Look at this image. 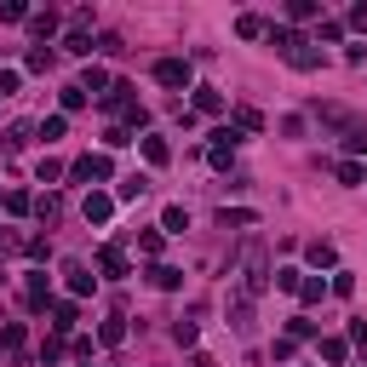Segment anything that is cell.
Listing matches in <instances>:
<instances>
[{
  "mask_svg": "<svg viewBox=\"0 0 367 367\" xmlns=\"http://www.w3.org/2000/svg\"><path fill=\"white\" fill-rule=\"evenodd\" d=\"M172 339L178 344H195V321H172Z\"/></svg>",
  "mask_w": 367,
  "mask_h": 367,
  "instance_id": "37",
  "label": "cell"
},
{
  "mask_svg": "<svg viewBox=\"0 0 367 367\" xmlns=\"http://www.w3.org/2000/svg\"><path fill=\"white\" fill-rule=\"evenodd\" d=\"M144 190H150V178H144V172H138V178H126V184H121V201H138V195H144Z\"/></svg>",
  "mask_w": 367,
  "mask_h": 367,
  "instance_id": "26",
  "label": "cell"
},
{
  "mask_svg": "<svg viewBox=\"0 0 367 367\" xmlns=\"http://www.w3.org/2000/svg\"><path fill=\"white\" fill-rule=\"evenodd\" d=\"M98 270H104V275H126V253H121V247H104V253H98Z\"/></svg>",
  "mask_w": 367,
  "mask_h": 367,
  "instance_id": "12",
  "label": "cell"
},
{
  "mask_svg": "<svg viewBox=\"0 0 367 367\" xmlns=\"http://www.w3.org/2000/svg\"><path fill=\"white\" fill-rule=\"evenodd\" d=\"M109 172H115L109 155H80V161L69 167V178H109Z\"/></svg>",
  "mask_w": 367,
  "mask_h": 367,
  "instance_id": "3",
  "label": "cell"
},
{
  "mask_svg": "<svg viewBox=\"0 0 367 367\" xmlns=\"http://www.w3.org/2000/svg\"><path fill=\"white\" fill-rule=\"evenodd\" d=\"M18 80H23L18 69H0V98H12V92H18Z\"/></svg>",
  "mask_w": 367,
  "mask_h": 367,
  "instance_id": "38",
  "label": "cell"
},
{
  "mask_svg": "<svg viewBox=\"0 0 367 367\" xmlns=\"http://www.w3.org/2000/svg\"><path fill=\"white\" fill-rule=\"evenodd\" d=\"M104 144H109V150H126L132 138H126V126H109V132H104Z\"/></svg>",
  "mask_w": 367,
  "mask_h": 367,
  "instance_id": "39",
  "label": "cell"
},
{
  "mask_svg": "<svg viewBox=\"0 0 367 367\" xmlns=\"http://www.w3.org/2000/svg\"><path fill=\"white\" fill-rule=\"evenodd\" d=\"M190 367H212V356H207V350H195V356H190Z\"/></svg>",
  "mask_w": 367,
  "mask_h": 367,
  "instance_id": "42",
  "label": "cell"
},
{
  "mask_svg": "<svg viewBox=\"0 0 367 367\" xmlns=\"http://www.w3.org/2000/svg\"><path fill=\"white\" fill-rule=\"evenodd\" d=\"M218 224H224V229H241V224H253V212H247V207H236V212L224 207V212H218Z\"/></svg>",
  "mask_w": 367,
  "mask_h": 367,
  "instance_id": "25",
  "label": "cell"
},
{
  "mask_svg": "<svg viewBox=\"0 0 367 367\" xmlns=\"http://www.w3.org/2000/svg\"><path fill=\"white\" fill-rule=\"evenodd\" d=\"M150 282H155V287H161V293H172V287H178V282H184V275H178V270H172V264H155V270H150Z\"/></svg>",
  "mask_w": 367,
  "mask_h": 367,
  "instance_id": "17",
  "label": "cell"
},
{
  "mask_svg": "<svg viewBox=\"0 0 367 367\" xmlns=\"http://www.w3.org/2000/svg\"><path fill=\"white\" fill-rule=\"evenodd\" d=\"M344 150H350V155H367V126H356V132L344 138Z\"/></svg>",
  "mask_w": 367,
  "mask_h": 367,
  "instance_id": "35",
  "label": "cell"
},
{
  "mask_svg": "<svg viewBox=\"0 0 367 367\" xmlns=\"http://www.w3.org/2000/svg\"><path fill=\"white\" fill-rule=\"evenodd\" d=\"M155 80L172 86V92H184V86H190V58H161L155 64Z\"/></svg>",
  "mask_w": 367,
  "mask_h": 367,
  "instance_id": "1",
  "label": "cell"
},
{
  "mask_svg": "<svg viewBox=\"0 0 367 367\" xmlns=\"http://www.w3.org/2000/svg\"><path fill=\"white\" fill-rule=\"evenodd\" d=\"M287 18H293V23H310V18H315V0H293Z\"/></svg>",
  "mask_w": 367,
  "mask_h": 367,
  "instance_id": "32",
  "label": "cell"
},
{
  "mask_svg": "<svg viewBox=\"0 0 367 367\" xmlns=\"http://www.w3.org/2000/svg\"><path fill=\"white\" fill-rule=\"evenodd\" d=\"M29 207H35V201H29V190H12V195H6V212H12V218H23Z\"/></svg>",
  "mask_w": 367,
  "mask_h": 367,
  "instance_id": "27",
  "label": "cell"
},
{
  "mask_svg": "<svg viewBox=\"0 0 367 367\" xmlns=\"http://www.w3.org/2000/svg\"><path fill=\"white\" fill-rule=\"evenodd\" d=\"M64 275H69V293H92L98 287V275H86V264L75 258V264H64Z\"/></svg>",
  "mask_w": 367,
  "mask_h": 367,
  "instance_id": "7",
  "label": "cell"
},
{
  "mask_svg": "<svg viewBox=\"0 0 367 367\" xmlns=\"http://www.w3.org/2000/svg\"><path fill=\"white\" fill-rule=\"evenodd\" d=\"M287 64H293V69H321V64H327V58H321V52H315V46H310V40H299V46H293V52H287Z\"/></svg>",
  "mask_w": 367,
  "mask_h": 367,
  "instance_id": "5",
  "label": "cell"
},
{
  "mask_svg": "<svg viewBox=\"0 0 367 367\" xmlns=\"http://www.w3.org/2000/svg\"><path fill=\"white\" fill-rule=\"evenodd\" d=\"M339 184H344V190H356V184H367V167H361V161H339Z\"/></svg>",
  "mask_w": 367,
  "mask_h": 367,
  "instance_id": "15",
  "label": "cell"
},
{
  "mask_svg": "<svg viewBox=\"0 0 367 367\" xmlns=\"http://www.w3.org/2000/svg\"><path fill=\"white\" fill-rule=\"evenodd\" d=\"M138 253L155 258V253H161V229H144V236H138Z\"/></svg>",
  "mask_w": 367,
  "mask_h": 367,
  "instance_id": "33",
  "label": "cell"
},
{
  "mask_svg": "<svg viewBox=\"0 0 367 367\" xmlns=\"http://www.w3.org/2000/svg\"><path fill=\"white\" fill-rule=\"evenodd\" d=\"M327 293H339V299H350V293H356V275H350V270H339V275H333V282H327Z\"/></svg>",
  "mask_w": 367,
  "mask_h": 367,
  "instance_id": "24",
  "label": "cell"
},
{
  "mask_svg": "<svg viewBox=\"0 0 367 367\" xmlns=\"http://www.w3.org/2000/svg\"><path fill=\"white\" fill-rule=\"evenodd\" d=\"M310 264H315V270H333V264H339L333 241H310Z\"/></svg>",
  "mask_w": 367,
  "mask_h": 367,
  "instance_id": "14",
  "label": "cell"
},
{
  "mask_svg": "<svg viewBox=\"0 0 367 367\" xmlns=\"http://www.w3.org/2000/svg\"><path fill=\"white\" fill-rule=\"evenodd\" d=\"M23 64H29V69H52V64H58V58H52V52H46V46H35V52H29V58H23Z\"/></svg>",
  "mask_w": 367,
  "mask_h": 367,
  "instance_id": "34",
  "label": "cell"
},
{
  "mask_svg": "<svg viewBox=\"0 0 367 367\" xmlns=\"http://www.w3.org/2000/svg\"><path fill=\"white\" fill-rule=\"evenodd\" d=\"M161 229H172V236H184V229H190V212H184V207H167V212H161Z\"/></svg>",
  "mask_w": 367,
  "mask_h": 367,
  "instance_id": "18",
  "label": "cell"
},
{
  "mask_svg": "<svg viewBox=\"0 0 367 367\" xmlns=\"http://www.w3.org/2000/svg\"><path fill=\"white\" fill-rule=\"evenodd\" d=\"M35 212H40V218H46V224H52V218H58V212H64V201H58V195H40V201H35Z\"/></svg>",
  "mask_w": 367,
  "mask_h": 367,
  "instance_id": "29",
  "label": "cell"
},
{
  "mask_svg": "<svg viewBox=\"0 0 367 367\" xmlns=\"http://www.w3.org/2000/svg\"><path fill=\"white\" fill-rule=\"evenodd\" d=\"M299 299H304V304H321V299H327V282H321V275H304V282H299Z\"/></svg>",
  "mask_w": 367,
  "mask_h": 367,
  "instance_id": "13",
  "label": "cell"
},
{
  "mask_svg": "<svg viewBox=\"0 0 367 367\" xmlns=\"http://www.w3.org/2000/svg\"><path fill=\"white\" fill-rule=\"evenodd\" d=\"M35 178H40V184H58V178H64V161H52V155H46V161L35 167Z\"/></svg>",
  "mask_w": 367,
  "mask_h": 367,
  "instance_id": "23",
  "label": "cell"
},
{
  "mask_svg": "<svg viewBox=\"0 0 367 367\" xmlns=\"http://www.w3.org/2000/svg\"><path fill=\"white\" fill-rule=\"evenodd\" d=\"M64 132H69V115H46V121H40V138H46V144H58Z\"/></svg>",
  "mask_w": 367,
  "mask_h": 367,
  "instance_id": "16",
  "label": "cell"
},
{
  "mask_svg": "<svg viewBox=\"0 0 367 367\" xmlns=\"http://www.w3.org/2000/svg\"><path fill=\"white\" fill-rule=\"evenodd\" d=\"M310 333H315L310 315H293V321H287V339H310Z\"/></svg>",
  "mask_w": 367,
  "mask_h": 367,
  "instance_id": "30",
  "label": "cell"
},
{
  "mask_svg": "<svg viewBox=\"0 0 367 367\" xmlns=\"http://www.w3.org/2000/svg\"><path fill=\"white\" fill-rule=\"evenodd\" d=\"M350 344H356V350L367 356V321H350Z\"/></svg>",
  "mask_w": 367,
  "mask_h": 367,
  "instance_id": "40",
  "label": "cell"
},
{
  "mask_svg": "<svg viewBox=\"0 0 367 367\" xmlns=\"http://www.w3.org/2000/svg\"><path fill=\"white\" fill-rule=\"evenodd\" d=\"M64 52H69V58H92V40H86V35H80V29H75V35H69V40H64Z\"/></svg>",
  "mask_w": 367,
  "mask_h": 367,
  "instance_id": "22",
  "label": "cell"
},
{
  "mask_svg": "<svg viewBox=\"0 0 367 367\" xmlns=\"http://www.w3.org/2000/svg\"><path fill=\"white\" fill-rule=\"evenodd\" d=\"M23 18H29L23 0H6V6H0V23H23Z\"/></svg>",
  "mask_w": 367,
  "mask_h": 367,
  "instance_id": "28",
  "label": "cell"
},
{
  "mask_svg": "<svg viewBox=\"0 0 367 367\" xmlns=\"http://www.w3.org/2000/svg\"><path fill=\"white\" fill-rule=\"evenodd\" d=\"M236 35H241V40H258V35H264V18H253V12L236 18Z\"/></svg>",
  "mask_w": 367,
  "mask_h": 367,
  "instance_id": "21",
  "label": "cell"
},
{
  "mask_svg": "<svg viewBox=\"0 0 367 367\" xmlns=\"http://www.w3.org/2000/svg\"><path fill=\"white\" fill-rule=\"evenodd\" d=\"M29 29H35V40H52V35L64 29V18H58V12H35V18H29Z\"/></svg>",
  "mask_w": 367,
  "mask_h": 367,
  "instance_id": "8",
  "label": "cell"
},
{
  "mask_svg": "<svg viewBox=\"0 0 367 367\" xmlns=\"http://www.w3.org/2000/svg\"><path fill=\"white\" fill-rule=\"evenodd\" d=\"M350 23H356V29H367V6H356V12H350Z\"/></svg>",
  "mask_w": 367,
  "mask_h": 367,
  "instance_id": "41",
  "label": "cell"
},
{
  "mask_svg": "<svg viewBox=\"0 0 367 367\" xmlns=\"http://www.w3.org/2000/svg\"><path fill=\"white\" fill-rule=\"evenodd\" d=\"M144 161H150V167H167V161H172V150H167V138H155V132L144 138Z\"/></svg>",
  "mask_w": 367,
  "mask_h": 367,
  "instance_id": "10",
  "label": "cell"
},
{
  "mask_svg": "<svg viewBox=\"0 0 367 367\" xmlns=\"http://www.w3.org/2000/svg\"><path fill=\"white\" fill-rule=\"evenodd\" d=\"M299 282H304V270H293V264L275 270V287H282V293H299Z\"/></svg>",
  "mask_w": 367,
  "mask_h": 367,
  "instance_id": "20",
  "label": "cell"
},
{
  "mask_svg": "<svg viewBox=\"0 0 367 367\" xmlns=\"http://www.w3.org/2000/svg\"><path fill=\"white\" fill-rule=\"evenodd\" d=\"M195 115H224V92L218 86H195Z\"/></svg>",
  "mask_w": 367,
  "mask_h": 367,
  "instance_id": "6",
  "label": "cell"
},
{
  "mask_svg": "<svg viewBox=\"0 0 367 367\" xmlns=\"http://www.w3.org/2000/svg\"><path fill=\"white\" fill-rule=\"evenodd\" d=\"M23 321H6V327H0V350H12V356H23Z\"/></svg>",
  "mask_w": 367,
  "mask_h": 367,
  "instance_id": "9",
  "label": "cell"
},
{
  "mask_svg": "<svg viewBox=\"0 0 367 367\" xmlns=\"http://www.w3.org/2000/svg\"><path fill=\"white\" fill-rule=\"evenodd\" d=\"M40 361H46V367H52V361H64V339H58V333L40 344Z\"/></svg>",
  "mask_w": 367,
  "mask_h": 367,
  "instance_id": "31",
  "label": "cell"
},
{
  "mask_svg": "<svg viewBox=\"0 0 367 367\" xmlns=\"http://www.w3.org/2000/svg\"><path fill=\"white\" fill-rule=\"evenodd\" d=\"M98 339H104V344H121V339H126V315H109L104 327H98Z\"/></svg>",
  "mask_w": 367,
  "mask_h": 367,
  "instance_id": "19",
  "label": "cell"
},
{
  "mask_svg": "<svg viewBox=\"0 0 367 367\" xmlns=\"http://www.w3.org/2000/svg\"><path fill=\"white\" fill-rule=\"evenodd\" d=\"M23 304H29V310H52V282H46V270H35V275H29Z\"/></svg>",
  "mask_w": 367,
  "mask_h": 367,
  "instance_id": "2",
  "label": "cell"
},
{
  "mask_svg": "<svg viewBox=\"0 0 367 367\" xmlns=\"http://www.w3.org/2000/svg\"><path fill=\"white\" fill-rule=\"evenodd\" d=\"M80 212H86V224H109V218H115V201H109V195H104V190H92V195H86V207H80Z\"/></svg>",
  "mask_w": 367,
  "mask_h": 367,
  "instance_id": "4",
  "label": "cell"
},
{
  "mask_svg": "<svg viewBox=\"0 0 367 367\" xmlns=\"http://www.w3.org/2000/svg\"><path fill=\"white\" fill-rule=\"evenodd\" d=\"M0 282H6V275H0Z\"/></svg>",
  "mask_w": 367,
  "mask_h": 367,
  "instance_id": "43",
  "label": "cell"
},
{
  "mask_svg": "<svg viewBox=\"0 0 367 367\" xmlns=\"http://www.w3.org/2000/svg\"><path fill=\"white\" fill-rule=\"evenodd\" d=\"M344 350H350L344 339H321V356H327V361H344Z\"/></svg>",
  "mask_w": 367,
  "mask_h": 367,
  "instance_id": "36",
  "label": "cell"
},
{
  "mask_svg": "<svg viewBox=\"0 0 367 367\" xmlns=\"http://www.w3.org/2000/svg\"><path fill=\"white\" fill-rule=\"evenodd\" d=\"M75 321H80V310H75V304H52V333H58V339L75 327Z\"/></svg>",
  "mask_w": 367,
  "mask_h": 367,
  "instance_id": "11",
  "label": "cell"
}]
</instances>
